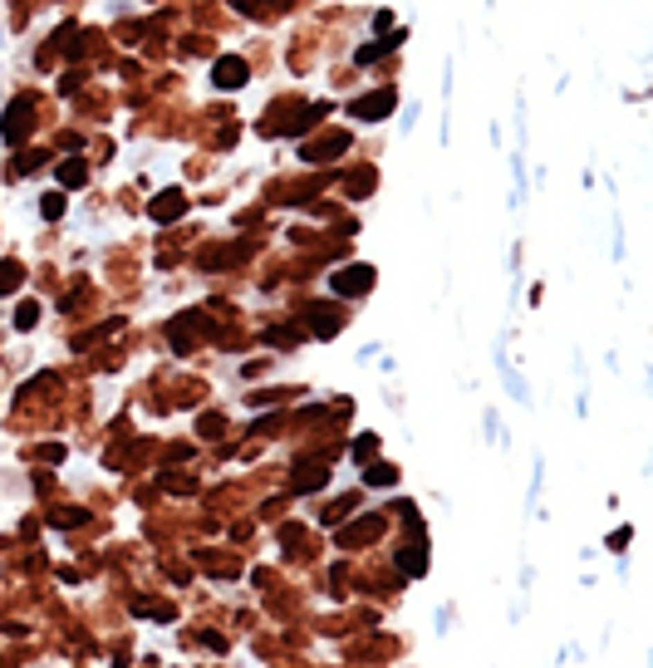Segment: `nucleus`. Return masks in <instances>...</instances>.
<instances>
[{"label": "nucleus", "mask_w": 653, "mask_h": 668, "mask_svg": "<svg viewBox=\"0 0 653 668\" xmlns=\"http://www.w3.org/2000/svg\"><path fill=\"white\" fill-rule=\"evenodd\" d=\"M422 570H427L422 545H408V550H403V575H422Z\"/></svg>", "instance_id": "11"}, {"label": "nucleus", "mask_w": 653, "mask_h": 668, "mask_svg": "<svg viewBox=\"0 0 653 668\" xmlns=\"http://www.w3.org/2000/svg\"><path fill=\"white\" fill-rule=\"evenodd\" d=\"M393 103H398L393 89H378V94L354 98V103H349V114H354V118H388V114H393Z\"/></svg>", "instance_id": "1"}, {"label": "nucleus", "mask_w": 653, "mask_h": 668, "mask_svg": "<svg viewBox=\"0 0 653 668\" xmlns=\"http://www.w3.org/2000/svg\"><path fill=\"white\" fill-rule=\"evenodd\" d=\"M20 285V265L15 261H0V295H10Z\"/></svg>", "instance_id": "12"}, {"label": "nucleus", "mask_w": 653, "mask_h": 668, "mask_svg": "<svg viewBox=\"0 0 653 668\" xmlns=\"http://www.w3.org/2000/svg\"><path fill=\"white\" fill-rule=\"evenodd\" d=\"M295 486H300V491H314V486H324V472H319V467H305V477L295 472Z\"/></svg>", "instance_id": "13"}, {"label": "nucleus", "mask_w": 653, "mask_h": 668, "mask_svg": "<svg viewBox=\"0 0 653 668\" xmlns=\"http://www.w3.org/2000/svg\"><path fill=\"white\" fill-rule=\"evenodd\" d=\"M60 211H64V197H44V216H49V221L60 216Z\"/></svg>", "instance_id": "15"}, {"label": "nucleus", "mask_w": 653, "mask_h": 668, "mask_svg": "<svg viewBox=\"0 0 653 668\" xmlns=\"http://www.w3.org/2000/svg\"><path fill=\"white\" fill-rule=\"evenodd\" d=\"M305 315H310V329H314V334H334V329H344V315H339L334 305H310Z\"/></svg>", "instance_id": "6"}, {"label": "nucleus", "mask_w": 653, "mask_h": 668, "mask_svg": "<svg viewBox=\"0 0 653 668\" xmlns=\"http://www.w3.org/2000/svg\"><path fill=\"white\" fill-rule=\"evenodd\" d=\"M182 211H187V197H182V192H157L152 206H147L152 221H172V216H182Z\"/></svg>", "instance_id": "4"}, {"label": "nucleus", "mask_w": 653, "mask_h": 668, "mask_svg": "<svg viewBox=\"0 0 653 668\" xmlns=\"http://www.w3.org/2000/svg\"><path fill=\"white\" fill-rule=\"evenodd\" d=\"M30 114H35V108H30V98H15V103L6 108V123H0V138H6V143H20V138L30 133V123H35Z\"/></svg>", "instance_id": "2"}, {"label": "nucleus", "mask_w": 653, "mask_h": 668, "mask_svg": "<svg viewBox=\"0 0 653 668\" xmlns=\"http://www.w3.org/2000/svg\"><path fill=\"white\" fill-rule=\"evenodd\" d=\"M368 536H378V516H368V521L349 526V531L339 536V545H359V540H368Z\"/></svg>", "instance_id": "9"}, {"label": "nucleus", "mask_w": 653, "mask_h": 668, "mask_svg": "<svg viewBox=\"0 0 653 668\" xmlns=\"http://www.w3.org/2000/svg\"><path fill=\"white\" fill-rule=\"evenodd\" d=\"M35 319H39V310H35V305H30V300H25V305H20V310H15V329H30V324H35Z\"/></svg>", "instance_id": "14"}, {"label": "nucleus", "mask_w": 653, "mask_h": 668, "mask_svg": "<svg viewBox=\"0 0 653 668\" xmlns=\"http://www.w3.org/2000/svg\"><path fill=\"white\" fill-rule=\"evenodd\" d=\"M364 482H368V486H393V482H398V467H388V462H373V467L364 472Z\"/></svg>", "instance_id": "10"}, {"label": "nucleus", "mask_w": 653, "mask_h": 668, "mask_svg": "<svg viewBox=\"0 0 653 668\" xmlns=\"http://www.w3.org/2000/svg\"><path fill=\"white\" fill-rule=\"evenodd\" d=\"M231 6H236L241 15H251V10H256V0H231Z\"/></svg>", "instance_id": "16"}, {"label": "nucleus", "mask_w": 653, "mask_h": 668, "mask_svg": "<svg viewBox=\"0 0 653 668\" xmlns=\"http://www.w3.org/2000/svg\"><path fill=\"white\" fill-rule=\"evenodd\" d=\"M344 148H349V138H344V133H330V138H319L314 148H305L300 157H310V162H324V157H334V152H344Z\"/></svg>", "instance_id": "7"}, {"label": "nucleus", "mask_w": 653, "mask_h": 668, "mask_svg": "<svg viewBox=\"0 0 653 668\" xmlns=\"http://www.w3.org/2000/svg\"><path fill=\"white\" fill-rule=\"evenodd\" d=\"M216 84H222V89H241L246 84V60H236V54H226V60H216Z\"/></svg>", "instance_id": "5"}, {"label": "nucleus", "mask_w": 653, "mask_h": 668, "mask_svg": "<svg viewBox=\"0 0 653 668\" xmlns=\"http://www.w3.org/2000/svg\"><path fill=\"white\" fill-rule=\"evenodd\" d=\"M373 285V270L368 265H344L339 275H334V295H364Z\"/></svg>", "instance_id": "3"}, {"label": "nucleus", "mask_w": 653, "mask_h": 668, "mask_svg": "<svg viewBox=\"0 0 653 668\" xmlns=\"http://www.w3.org/2000/svg\"><path fill=\"white\" fill-rule=\"evenodd\" d=\"M54 173H60V182H64V187H84V177H89V167H84L79 157H69V162H60V167H54Z\"/></svg>", "instance_id": "8"}]
</instances>
